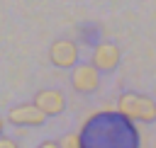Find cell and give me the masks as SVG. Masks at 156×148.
<instances>
[{
  "mask_svg": "<svg viewBox=\"0 0 156 148\" xmlns=\"http://www.w3.org/2000/svg\"><path fill=\"white\" fill-rule=\"evenodd\" d=\"M32 104L49 119V116H56V114H61V112L66 109V95H63L61 90H54V87L39 90V92L34 95Z\"/></svg>",
  "mask_w": 156,
  "mask_h": 148,
  "instance_id": "8992f818",
  "label": "cell"
},
{
  "mask_svg": "<svg viewBox=\"0 0 156 148\" xmlns=\"http://www.w3.org/2000/svg\"><path fill=\"white\" fill-rule=\"evenodd\" d=\"M71 85L80 95H93L100 87V70L93 63H78L71 73Z\"/></svg>",
  "mask_w": 156,
  "mask_h": 148,
  "instance_id": "277c9868",
  "label": "cell"
},
{
  "mask_svg": "<svg viewBox=\"0 0 156 148\" xmlns=\"http://www.w3.org/2000/svg\"><path fill=\"white\" fill-rule=\"evenodd\" d=\"M49 61L56 68H76L78 66V46L73 39H56L49 46Z\"/></svg>",
  "mask_w": 156,
  "mask_h": 148,
  "instance_id": "5b68a950",
  "label": "cell"
},
{
  "mask_svg": "<svg viewBox=\"0 0 156 148\" xmlns=\"http://www.w3.org/2000/svg\"><path fill=\"white\" fill-rule=\"evenodd\" d=\"M56 143H58V148H83L80 133H63Z\"/></svg>",
  "mask_w": 156,
  "mask_h": 148,
  "instance_id": "ba28073f",
  "label": "cell"
},
{
  "mask_svg": "<svg viewBox=\"0 0 156 148\" xmlns=\"http://www.w3.org/2000/svg\"><path fill=\"white\" fill-rule=\"evenodd\" d=\"M122 61V51L117 44L112 41H98L93 46V53H90V63L100 70V73H112Z\"/></svg>",
  "mask_w": 156,
  "mask_h": 148,
  "instance_id": "3957f363",
  "label": "cell"
},
{
  "mask_svg": "<svg viewBox=\"0 0 156 148\" xmlns=\"http://www.w3.org/2000/svg\"><path fill=\"white\" fill-rule=\"evenodd\" d=\"M2 133H5V119L0 116V138H2Z\"/></svg>",
  "mask_w": 156,
  "mask_h": 148,
  "instance_id": "8fae6325",
  "label": "cell"
},
{
  "mask_svg": "<svg viewBox=\"0 0 156 148\" xmlns=\"http://www.w3.org/2000/svg\"><path fill=\"white\" fill-rule=\"evenodd\" d=\"M37 148H58V143H56V141H41Z\"/></svg>",
  "mask_w": 156,
  "mask_h": 148,
  "instance_id": "30bf717a",
  "label": "cell"
},
{
  "mask_svg": "<svg viewBox=\"0 0 156 148\" xmlns=\"http://www.w3.org/2000/svg\"><path fill=\"white\" fill-rule=\"evenodd\" d=\"M117 112L129 119L132 124L134 121H141V124H154L156 121V99L144 95V92H134V90H127L119 95L117 99Z\"/></svg>",
  "mask_w": 156,
  "mask_h": 148,
  "instance_id": "7a4b0ae2",
  "label": "cell"
},
{
  "mask_svg": "<svg viewBox=\"0 0 156 148\" xmlns=\"http://www.w3.org/2000/svg\"><path fill=\"white\" fill-rule=\"evenodd\" d=\"M0 148H20V143L15 138H10V136H2L0 138Z\"/></svg>",
  "mask_w": 156,
  "mask_h": 148,
  "instance_id": "9c48e42d",
  "label": "cell"
},
{
  "mask_svg": "<svg viewBox=\"0 0 156 148\" xmlns=\"http://www.w3.org/2000/svg\"><path fill=\"white\" fill-rule=\"evenodd\" d=\"M83 148H139L136 126L119 112H95L80 126Z\"/></svg>",
  "mask_w": 156,
  "mask_h": 148,
  "instance_id": "6da1fadb",
  "label": "cell"
},
{
  "mask_svg": "<svg viewBox=\"0 0 156 148\" xmlns=\"http://www.w3.org/2000/svg\"><path fill=\"white\" fill-rule=\"evenodd\" d=\"M7 121H10L12 126H41V124L46 121V116H44L32 102H24V104L10 107Z\"/></svg>",
  "mask_w": 156,
  "mask_h": 148,
  "instance_id": "52a82bcc",
  "label": "cell"
}]
</instances>
